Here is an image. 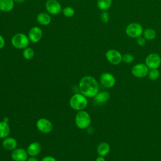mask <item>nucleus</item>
I'll use <instances>...</instances> for the list:
<instances>
[{"mask_svg": "<svg viewBox=\"0 0 161 161\" xmlns=\"http://www.w3.org/2000/svg\"><path fill=\"white\" fill-rule=\"evenodd\" d=\"M100 82L106 88H111L116 84L114 76L109 72H103L100 76Z\"/></svg>", "mask_w": 161, "mask_h": 161, "instance_id": "11", "label": "nucleus"}, {"mask_svg": "<svg viewBox=\"0 0 161 161\" xmlns=\"http://www.w3.org/2000/svg\"><path fill=\"white\" fill-rule=\"evenodd\" d=\"M36 126L38 130L45 134L50 133L53 129L52 122L45 118H39L36 123Z\"/></svg>", "mask_w": 161, "mask_h": 161, "instance_id": "7", "label": "nucleus"}, {"mask_svg": "<svg viewBox=\"0 0 161 161\" xmlns=\"http://www.w3.org/2000/svg\"><path fill=\"white\" fill-rule=\"evenodd\" d=\"M36 20L40 25L43 26H47L50 23L52 18L50 16V14L42 12L37 14Z\"/></svg>", "mask_w": 161, "mask_h": 161, "instance_id": "17", "label": "nucleus"}, {"mask_svg": "<svg viewBox=\"0 0 161 161\" xmlns=\"http://www.w3.org/2000/svg\"><path fill=\"white\" fill-rule=\"evenodd\" d=\"M100 19L103 23H107L109 19V14L107 11H102L100 14Z\"/></svg>", "mask_w": 161, "mask_h": 161, "instance_id": "27", "label": "nucleus"}, {"mask_svg": "<svg viewBox=\"0 0 161 161\" xmlns=\"http://www.w3.org/2000/svg\"><path fill=\"white\" fill-rule=\"evenodd\" d=\"M112 4V0H97V6L102 11L108 10Z\"/></svg>", "mask_w": 161, "mask_h": 161, "instance_id": "21", "label": "nucleus"}, {"mask_svg": "<svg viewBox=\"0 0 161 161\" xmlns=\"http://www.w3.org/2000/svg\"><path fill=\"white\" fill-rule=\"evenodd\" d=\"M34 50L31 47H26L23 49V56L26 60H30L34 57Z\"/></svg>", "mask_w": 161, "mask_h": 161, "instance_id": "23", "label": "nucleus"}, {"mask_svg": "<svg viewBox=\"0 0 161 161\" xmlns=\"http://www.w3.org/2000/svg\"><path fill=\"white\" fill-rule=\"evenodd\" d=\"M110 149L111 148L109 143L105 142H103L97 145L96 150L99 156L105 157L109 153V152H110Z\"/></svg>", "mask_w": 161, "mask_h": 161, "instance_id": "18", "label": "nucleus"}, {"mask_svg": "<svg viewBox=\"0 0 161 161\" xmlns=\"http://www.w3.org/2000/svg\"><path fill=\"white\" fill-rule=\"evenodd\" d=\"M80 93L87 97H94L99 92V84L94 77L86 75L79 82Z\"/></svg>", "mask_w": 161, "mask_h": 161, "instance_id": "1", "label": "nucleus"}, {"mask_svg": "<svg viewBox=\"0 0 161 161\" xmlns=\"http://www.w3.org/2000/svg\"><path fill=\"white\" fill-rule=\"evenodd\" d=\"M3 121H4V122H6V123H8V121H9V119H8V118H7V117H5L4 119H3Z\"/></svg>", "mask_w": 161, "mask_h": 161, "instance_id": "34", "label": "nucleus"}, {"mask_svg": "<svg viewBox=\"0 0 161 161\" xmlns=\"http://www.w3.org/2000/svg\"><path fill=\"white\" fill-rule=\"evenodd\" d=\"M3 147L8 151H13L17 148L18 142L17 140L13 137H6L4 138L2 142Z\"/></svg>", "mask_w": 161, "mask_h": 161, "instance_id": "14", "label": "nucleus"}, {"mask_svg": "<svg viewBox=\"0 0 161 161\" xmlns=\"http://www.w3.org/2000/svg\"><path fill=\"white\" fill-rule=\"evenodd\" d=\"M134 60V57L131 53H125L122 57V61L126 64H131Z\"/></svg>", "mask_w": 161, "mask_h": 161, "instance_id": "26", "label": "nucleus"}, {"mask_svg": "<svg viewBox=\"0 0 161 161\" xmlns=\"http://www.w3.org/2000/svg\"><path fill=\"white\" fill-rule=\"evenodd\" d=\"M41 161H57L55 158L52 156H45L44 157Z\"/></svg>", "mask_w": 161, "mask_h": 161, "instance_id": "29", "label": "nucleus"}, {"mask_svg": "<svg viewBox=\"0 0 161 161\" xmlns=\"http://www.w3.org/2000/svg\"><path fill=\"white\" fill-rule=\"evenodd\" d=\"M25 0H14V2L16 3H23V1H25Z\"/></svg>", "mask_w": 161, "mask_h": 161, "instance_id": "33", "label": "nucleus"}, {"mask_svg": "<svg viewBox=\"0 0 161 161\" xmlns=\"http://www.w3.org/2000/svg\"><path fill=\"white\" fill-rule=\"evenodd\" d=\"M137 40H136V42L138 43V45L140 47H143L145 45L146 43V39L143 37V36H139L138 38H136Z\"/></svg>", "mask_w": 161, "mask_h": 161, "instance_id": "28", "label": "nucleus"}, {"mask_svg": "<svg viewBox=\"0 0 161 161\" xmlns=\"http://www.w3.org/2000/svg\"><path fill=\"white\" fill-rule=\"evenodd\" d=\"M28 155L26 150L22 148H16L12 151L11 155L12 159L14 161H26Z\"/></svg>", "mask_w": 161, "mask_h": 161, "instance_id": "13", "label": "nucleus"}, {"mask_svg": "<svg viewBox=\"0 0 161 161\" xmlns=\"http://www.w3.org/2000/svg\"><path fill=\"white\" fill-rule=\"evenodd\" d=\"M26 161H38V158H36V157H29V158H28V159H27V160Z\"/></svg>", "mask_w": 161, "mask_h": 161, "instance_id": "31", "label": "nucleus"}, {"mask_svg": "<svg viewBox=\"0 0 161 161\" xmlns=\"http://www.w3.org/2000/svg\"><path fill=\"white\" fill-rule=\"evenodd\" d=\"M42 150V146L38 142H33L31 143L27 147L26 151L28 155L31 157H36L40 153Z\"/></svg>", "mask_w": 161, "mask_h": 161, "instance_id": "15", "label": "nucleus"}, {"mask_svg": "<svg viewBox=\"0 0 161 161\" xmlns=\"http://www.w3.org/2000/svg\"><path fill=\"white\" fill-rule=\"evenodd\" d=\"M122 57L123 55L121 53L115 49L108 50L106 53V58L107 60L111 64L114 65H118L122 62Z\"/></svg>", "mask_w": 161, "mask_h": 161, "instance_id": "8", "label": "nucleus"}, {"mask_svg": "<svg viewBox=\"0 0 161 161\" xmlns=\"http://www.w3.org/2000/svg\"><path fill=\"white\" fill-rule=\"evenodd\" d=\"M109 98L110 94L109 93V92L103 91L101 92L99 91L97 94L94 97V100L96 104H101L107 102L109 99Z\"/></svg>", "mask_w": 161, "mask_h": 161, "instance_id": "16", "label": "nucleus"}, {"mask_svg": "<svg viewBox=\"0 0 161 161\" xmlns=\"http://www.w3.org/2000/svg\"><path fill=\"white\" fill-rule=\"evenodd\" d=\"M148 77L149 79L152 80H156L160 77V72L158 70V69H150V70H148Z\"/></svg>", "mask_w": 161, "mask_h": 161, "instance_id": "24", "label": "nucleus"}, {"mask_svg": "<svg viewBox=\"0 0 161 161\" xmlns=\"http://www.w3.org/2000/svg\"><path fill=\"white\" fill-rule=\"evenodd\" d=\"M75 123L78 128L84 130L89 127L91 123L90 114L86 111H79L75 116Z\"/></svg>", "mask_w": 161, "mask_h": 161, "instance_id": "3", "label": "nucleus"}, {"mask_svg": "<svg viewBox=\"0 0 161 161\" xmlns=\"http://www.w3.org/2000/svg\"><path fill=\"white\" fill-rule=\"evenodd\" d=\"M45 9L48 13L57 15L62 11L61 4L57 0H47L45 3Z\"/></svg>", "mask_w": 161, "mask_h": 161, "instance_id": "10", "label": "nucleus"}, {"mask_svg": "<svg viewBox=\"0 0 161 161\" xmlns=\"http://www.w3.org/2000/svg\"><path fill=\"white\" fill-rule=\"evenodd\" d=\"M145 64L149 69H158L161 65V57L158 53H151L146 57Z\"/></svg>", "mask_w": 161, "mask_h": 161, "instance_id": "6", "label": "nucleus"}, {"mask_svg": "<svg viewBox=\"0 0 161 161\" xmlns=\"http://www.w3.org/2000/svg\"><path fill=\"white\" fill-rule=\"evenodd\" d=\"M69 104L71 108L75 111L84 110L88 105L87 97L81 93H76L70 97Z\"/></svg>", "mask_w": 161, "mask_h": 161, "instance_id": "2", "label": "nucleus"}, {"mask_svg": "<svg viewBox=\"0 0 161 161\" xmlns=\"http://www.w3.org/2000/svg\"><path fill=\"white\" fill-rule=\"evenodd\" d=\"M63 14L67 18H72L75 14V10L70 6H66L62 9Z\"/></svg>", "mask_w": 161, "mask_h": 161, "instance_id": "25", "label": "nucleus"}, {"mask_svg": "<svg viewBox=\"0 0 161 161\" xmlns=\"http://www.w3.org/2000/svg\"><path fill=\"white\" fill-rule=\"evenodd\" d=\"M5 45V40L4 37L0 34V50L2 49Z\"/></svg>", "mask_w": 161, "mask_h": 161, "instance_id": "30", "label": "nucleus"}, {"mask_svg": "<svg viewBox=\"0 0 161 161\" xmlns=\"http://www.w3.org/2000/svg\"><path fill=\"white\" fill-rule=\"evenodd\" d=\"M10 133V127L8 123L3 121H0V138H5Z\"/></svg>", "mask_w": 161, "mask_h": 161, "instance_id": "20", "label": "nucleus"}, {"mask_svg": "<svg viewBox=\"0 0 161 161\" xmlns=\"http://www.w3.org/2000/svg\"><path fill=\"white\" fill-rule=\"evenodd\" d=\"M30 42L28 35L23 33L14 34L11 40V45L17 49H24L28 47Z\"/></svg>", "mask_w": 161, "mask_h": 161, "instance_id": "4", "label": "nucleus"}, {"mask_svg": "<svg viewBox=\"0 0 161 161\" xmlns=\"http://www.w3.org/2000/svg\"><path fill=\"white\" fill-rule=\"evenodd\" d=\"M28 36L31 42L38 43L43 36V31L40 27L33 26L29 30Z\"/></svg>", "mask_w": 161, "mask_h": 161, "instance_id": "12", "label": "nucleus"}, {"mask_svg": "<svg viewBox=\"0 0 161 161\" xmlns=\"http://www.w3.org/2000/svg\"><path fill=\"white\" fill-rule=\"evenodd\" d=\"M95 161H106V160H105V158H104V157L99 156V157H97L96 158Z\"/></svg>", "mask_w": 161, "mask_h": 161, "instance_id": "32", "label": "nucleus"}, {"mask_svg": "<svg viewBox=\"0 0 161 161\" xmlns=\"http://www.w3.org/2000/svg\"><path fill=\"white\" fill-rule=\"evenodd\" d=\"M143 29L142 26L138 23H130L126 28V35L131 38H138L143 34Z\"/></svg>", "mask_w": 161, "mask_h": 161, "instance_id": "5", "label": "nucleus"}, {"mask_svg": "<svg viewBox=\"0 0 161 161\" xmlns=\"http://www.w3.org/2000/svg\"><path fill=\"white\" fill-rule=\"evenodd\" d=\"M149 69L144 63H138L133 66L131 73L137 78H143L148 75Z\"/></svg>", "mask_w": 161, "mask_h": 161, "instance_id": "9", "label": "nucleus"}, {"mask_svg": "<svg viewBox=\"0 0 161 161\" xmlns=\"http://www.w3.org/2000/svg\"><path fill=\"white\" fill-rule=\"evenodd\" d=\"M14 6V0H0V11L8 13L13 10Z\"/></svg>", "mask_w": 161, "mask_h": 161, "instance_id": "19", "label": "nucleus"}, {"mask_svg": "<svg viewBox=\"0 0 161 161\" xmlns=\"http://www.w3.org/2000/svg\"><path fill=\"white\" fill-rule=\"evenodd\" d=\"M143 37L148 40H152L156 37V32L152 28H147L143 31Z\"/></svg>", "mask_w": 161, "mask_h": 161, "instance_id": "22", "label": "nucleus"}]
</instances>
